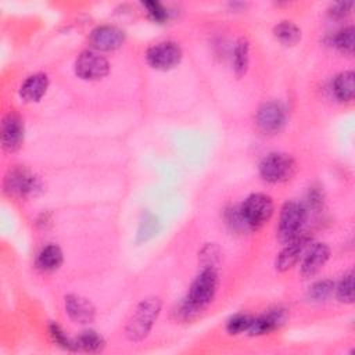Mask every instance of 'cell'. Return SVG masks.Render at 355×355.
Returning a JSON list of instances; mask_svg holds the SVG:
<instances>
[{
    "label": "cell",
    "mask_w": 355,
    "mask_h": 355,
    "mask_svg": "<svg viewBox=\"0 0 355 355\" xmlns=\"http://www.w3.org/2000/svg\"><path fill=\"white\" fill-rule=\"evenodd\" d=\"M218 287V273L215 266H205L190 286L183 304V313L190 316L205 308L215 297Z\"/></svg>",
    "instance_id": "obj_1"
},
{
    "label": "cell",
    "mask_w": 355,
    "mask_h": 355,
    "mask_svg": "<svg viewBox=\"0 0 355 355\" xmlns=\"http://www.w3.org/2000/svg\"><path fill=\"white\" fill-rule=\"evenodd\" d=\"M161 311V300L158 297H148L143 300L133 312L128 326L126 336L130 341L143 340L151 330L155 319Z\"/></svg>",
    "instance_id": "obj_2"
},
{
    "label": "cell",
    "mask_w": 355,
    "mask_h": 355,
    "mask_svg": "<svg viewBox=\"0 0 355 355\" xmlns=\"http://www.w3.org/2000/svg\"><path fill=\"white\" fill-rule=\"evenodd\" d=\"M295 172V161L284 153H270L259 164V175L270 183L288 180Z\"/></svg>",
    "instance_id": "obj_3"
},
{
    "label": "cell",
    "mask_w": 355,
    "mask_h": 355,
    "mask_svg": "<svg viewBox=\"0 0 355 355\" xmlns=\"http://www.w3.org/2000/svg\"><path fill=\"white\" fill-rule=\"evenodd\" d=\"M240 212L250 229H258L265 225L273 214L272 198L262 193L251 194L241 204Z\"/></svg>",
    "instance_id": "obj_4"
},
{
    "label": "cell",
    "mask_w": 355,
    "mask_h": 355,
    "mask_svg": "<svg viewBox=\"0 0 355 355\" xmlns=\"http://www.w3.org/2000/svg\"><path fill=\"white\" fill-rule=\"evenodd\" d=\"M305 219H306V208L301 202L287 201L280 211L279 226H277L279 239L284 243L294 239L297 234L301 233V227Z\"/></svg>",
    "instance_id": "obj_5"
},
{
    "label": "cell",
    "mask_w": 355,
    "mask_h": 355,
    "mask_svg": "<svg viewBox=\"0 0 355 355\" xmlns=\"http://www.w3.org/2000/svg\"><path fill=\"white\" fill-rule=\"evenodd\" d=\"M39 180L28 169L17 166L7 172L4 178V190L14 197L32 196L39 190Z\"/></svg>",
    "instance_id": "obj_6"
},
{
    "label": "cell",
    "mask_w": 355,
    "mask_h": 355,
    "mask_svg": "<svg viewBox=\"0 0 355 355\" xmlns=\"http://www.w3.org/2000/svg\"><path fill=\"white\" fill-rule=\"evenodd\" d=\"M147 61L155 69H171L182 60V49L178 43L166 40L151 46L147 50Z\"/></svg>",
    "instance_id": "obj_7"
},
{
    "label": "cell",
    "mask_w": 355,
    "mask_h": 355,
    "mask_svg": "<svg viewBox=\"0 0 355 355\" xmlns=\"http://www.w3.org/2000/svg\"><path fill=\"white\" fill-rule=\"evenodd\" d=\"M108 61L96 51L86 50L79 54L75 61V72L79 78L86 80H97L108 73Z\"/></svg>",
    "instance_id": "obj_8"
},
{
    "label": "cell",
    "mask_w": 355,
    "mask_h": 355,
    "mask_svg": "<svg viewBox=\"0 0 355 355\" xmlns=\"http://www.w3.org/2000/svg\"><path fill=\"white\" fill-rule=\"evenodd\" d=\"M257 125L265 133H276L282 129L286 121V112L280 103H263L257 111Z\"/></svg>",
    "instance_id": "obj_9"
},
{
    "label": "cell",
    "mask_w": 355,
    "mask_h": 355,
    "mask_svg": "<svg viewBox=\"0 0 355 355\" xmlns=\"http://www.w3.org/2000/svg\"><path fill=\"white\" fill-rule=\"evenodd\" d=\"M309 244H311V237L304 233H300L294 239L288 240L286 243V247L277 255L276 269L284 272L293 268L300 261V258L306 252V248Z\"/></svg>",
    "instance_id": "obj_10"
},
{
    "label": "cell",
    "mask_w": 355,
    "mask_h": 355,
    "mask_svg": "<svg viewBox=\"0 0 355 355\" xmlns=\"http://www.w3.org/2000/svg\"><path fill=\"white\" fill-rule=\"evenodd\" d=\"M24 141V123L15 114H7L1 122V146L6 151H15Z\"/></svg>",
    "instance_id": "obj_11"
},
{
    "label": "cell",
    "mask_w": 355,
    "mask_h": 355,
    "mask_svg": "<svg viewBox=\"0 0 355 355\" xmlns=\"http://www.w3.org/2000/svg\"><path fill=\"white\" fill-rule=\"evenodd\" d=\"M125 40V33L112 25H100L90 33V43L97 50H115Z\"/></svg>",
    "instance_id": "obj_12"
},
{
    "label": "cell",
    "mask_w": 355,
    "mask_h": 355,
    "mask_svg": "<svg viewBox=\"0 0 355 355\" xmlns=\"http://www.w3.org/2000/svg\"><path fill=\"white\" fill-rule=\"evenodd\" d=\"M304 255L305 257L301 263V275L304 277H312L327 262L330 257V248L324 243H318V244H313L309 248V251H306Z\"/></svg>",
    "instance_id": "obj_13"
},
{
    "label": "cell",
    "mask_w": 355,
    "mask_h": 355,
    "mask_svg": "<svg viewBox=\"0 0 355 355\" xmlns=\"http://www.w3.org/2000/svg\"><path fill=\"white\" fill-rule=\"evenodd\" d=\"M65 311L76 323H90L96 316L93 304L76 294H69L65 297Z\"/></svg>",
    "instance_id": "obj_14"
},
{
    "label": "cell",
    "mask_w": 355,
    "mask_h": 355,
    "mask_svg": "<svg viewBox=\"0 0 355 355\" xmlns=\"http://www.w3.org/2000/svg\"><path fill=\"white\" fill-rule=\"evenodd\" d=\"M284 320H286V312L283 309L280 308L269 309L268 312L252 319L248 333L251 336H261V334L270 333L272 330L277 329L282 323H284Z\"/></svg>",
    "instance_id": "obj_15"
},
{
    "label": "cell",
    "mask_w": 355,
    "mask_h": 355,
    "mask_svg": "<svg viewBox=\"0 0 355 355\" xmlns=\"http://www.w3.org/2000/svg\"><path fill=\"white\" fill-rule=\"evenodd\" d=\"M49 87V78L46 73L31 75L21 86L19 94L25 101H37Z\"/></svg>",
    "instance_id": "obj_16"
},
{
    "label": "cell",
    "mask_w": 355,
    "mask_h": 355,
    "mask_svg": "<svg viewBox=\"0 0 355 355\" xmlns=\"http://www.w3.org/2000/svg\"><path fill=\"white\" fill-rule=\"evenodd\" d=\"M62 263V251L55 244H49L40 250L36 258V265L46 272H53L58 269Z\"/></svg>",
    "instance_id": "obj_17"
},
{
    "label": "cell",
    "mask_w": 355,
    "mask_h": 355,
    "mask_svg": "<svg viewBox=\"0 0 355 355\" xmlns=\"http://www.w3.org/2000/svg\"><path fill=\"white\" fill-rule=\"evenodd\" d=\"M355 75L352 71H344L338 73L333 80V92L341 101H349L355 93Z\"/></svg>",
    "instance_id": "obj_18"
},
{
    "label": "cell",
    "mask_w": 355,
    "mask_h": 355,
    "mask_svg": "<svg viewBox=\"0 0 355 355\" xmlns=\"http://www.w3.org/2000/svg\"><path fill=\"white\" fill-rule=\"evenodd\" d=\"M273 35L280 43L287 46H293L301 39L300 28L290 21H282L280 24H277L273 28Z\"/></svg>",
    "instance_id": "obj_19"
},
{
    "label": "cell",
    "mask_w": 355,
    "mask_h": 355,
    "mask_svg": "<svg viewBox=\"0 0 355 355\" xmlns=\"http://www.w3.org/2000/svg\"><path fill=\"white\" fill-rule=\"evenodd\" d=\"M75 347L76 349H83L87 352H98L104 347V340L94 330H85L76 337Z\"/></svg>",
    "instance_id": "obj_20"
},
{
    "label": "cell",
    "mask_w": 355,
    "mask_h": 355,
    "mask_svg": "<svg viewBox=\"0 0 355 355\" xmlns=\"http://www.w3.org/2000/svg\"><path fill=\"white\" fill-rule=\"evenodd\" d=\"M248 42L245 39H240L234 47V53H233V67L237 72V75H243L247 71L248 67Z\"/></svg>",
    "instance_id": "obj_21"
},
{
    "label": "cell",
    "mask_w": 355,
    "mask_h": 355,
    "mask_svg": "<svg viewBox=\"0 0 355 355\" xmlns=\"http://www.w3.org/2000/svg\"><path fill=\"white\" fill-rule=\"evenodd\" d=\"M336 294L341 302L351 304L354 301V275L351 270L347 275H344L340 283L337 284Z\"/></svg>",
    "instance_id": "obj_22"
},
{
    "label": "cell",
    "mask_w": 355,
    "mask_h": 355,
    "mask_svg": "<svg viewBox=\"0 0 355 355\" xmlns=\"http://www.w3.org/2000/svg\"><path fill=\"white\" fill-rule=\"evenodd\" d=\"M252 316L248 313H236L233 315L227 323H226V330L230 334H240L244 331H248L251 323H252Z\"/></svg>",
    "instance_id": "obj_23"
},
{
    "label": "cell",
    "mask_w": 355,
    "mask_h": 355,
    "mask_svg": "<svg viewBox=\"0 0 355 355\" xmlns=\"http://www.w3.org/2000/svg\"><path fill=\"white\" fill-rule=\"evenodd\" d=\"M334 46L343 53L352 54L354 53V28L347 26L338 31L337 35L334 36Z\"/></svg>",
    "instance_id": "obj_24"
},
{
    "label": "cell",
    "mask_w": 355,
    "mask_h": 355,
    "mask_svg": "<svg viewBox=\"0 0 355 355\" xmlns=\"http://www.w3.org/2000/svg\"><path fill=\"white\" fill-rule=\"evenodd\" d=\"M333 291H334V283L331 280H319L309 287L308 295L313 301H322L330 297Z\"/></svg>",
    "instance_id": "obj_25"
},
{
    "label": "cell",
    "mask_w": 355,
    "mask_h": 355,
    "mask_svg": "<svg viewBox=\"0 0 355 355\" xmlns=\"http://www.w3.org/2000/svg\"><path fill=\"white\" fill-rule=\"evenodd\" d=\"M50 334L54 340L55 344L64 347V348H68V349H76L75 347V340H71L65 331L57 324V323H51L50 324Z\"/></svg>",
    "instance_id": "obj_26"
},
{
    "label": "cell",
    "mask_w": 355,
    "mask_h": 355,
    "mask_svg": "<svg viewBox=\"0 0 355 355\" xmlns=\"http://www.w3.org/2000/svg\"><path fill=\"white\" fill-rule=\"evenodd\" d=\"M143 6L146 7L148 15L157 22H164L169 18V11L158 1H146Z\"/></svg>",
    "instance_id": "obj_27"
},
{
    "label": "cell",
    "mask_w": 355,
    "mask_h": 355,
    "mask_svg": "<svg viewBox=\"0 0 355 355\" xmlns=\"http://www.w3.org/2000/svg\"><path fill=\"white\" fill-rule=\"evenodd\" d=\"M226 220H227V223H229L233 229H236V230H247V229H250V227L247 226V223H245V220H244L241 212H240V208H232V209H229V211L226 212Z\"/></svg>",
    "instance_id": "obj_28"
},
{
    "label": "cell",
    "mask_w": 355,
    "mask_h": 355,
    "mask_svg": "<svg viewBox=\"0 0 355 355\" xmlns=\"http://www.w3.org/2000/svg\"><path fill=\"white\" fill-rule=\"evenodd\" d=\"M351 7H352V3L351 1H338V3H334L330 10H329V14L333 17V18H344L347 17L349 12H351Z\"/></svg>",
    "instance_id": "obj_29"
}]
</instances>
